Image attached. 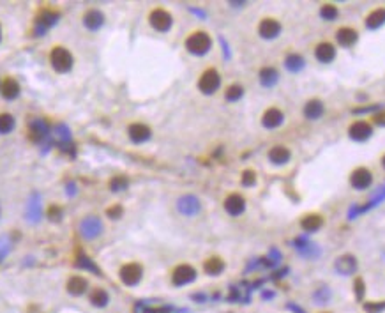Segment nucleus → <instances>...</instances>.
<instances>
[{"instance_id": "nucleus-8", "label": "nucleus", "mask_w": 385, "mask_h": 313, "mask_svg": "<svg viewBox=\"0 0 385 313\" xmlns=\"http://www.w3.org/2000/svg\"><path fill=\"white\" fill-rule=\"evenodd\" d=\"M350 184L355 189H368L373 184V174L368 168L361 166V168L354 170L350 175Z\"/></svg>"}, {"instance_id": "nucleus-31", "label": "nucleus", "mask_w": 385, "mask_h": 313, "mask_svg": "<svg viewBox=\"0 0 385 313\" xmlns=\"http://www.w3.org/2000/svg\"><path fill=\"white\" fill-rule=\"evenodd\" d=\"M76 266L80 267V269H85V271H90L92 274H98V276H101V269H99L98 266H95L94 262H92L88 257L85 255H80L76 259Z\"/></svg>"}, {"instance_id": "nucleus-17", "label": "nucleus", "mask_w": 385, "mask_h": 313, "mask_svg": "<svg viewBox=\"0 0 385 313\" xmlns=\"http://www.w3.org/2000/svg\"><path fill=\"white\" fill-rule=\"evenodd\" d=\"M50 135V126L44 119H36L30 122V138L34 141H43L46 136Z\"/></svg>"}, {"instance_id": "nucleus-40", "label": "nucleus", "mask_w": 385, "mask_h": 313, "mask_svg": "<svg viewBox=\"0 0 385 313\" xmlns=\"http://www.w3.org/2000/svg\"><path fill=\"white\" fill-rule=\"evenodd\" d=\"M48 218H50L51 221H60L62 219V209L58 206H51L50 209H48Z\"/></svg>"}, {"instance_id": "nucleus-15", "label": "nucleus", "mask_w": 385, "mask_h": 313, "mask_svg": "<svg viewBox=\"0 0 385 313\" xmlns=\"http://www.w3.org/2000/svg\"><path fill=\"white\" fill-rule=\"evenodd\" d=\"M283 121H284L283 111L277 110V108H269V110L264 113V117H262V124H264V128H267V129L279 128V126L283 124Z\"/></svg>"}, {"instance_id": "nucleus-18", "label": "nucleus", "mask_w": 385, "mask_h": 313, "mask_svg": "<svg viewBox=\"0 0 385 313\" xmlns=\"http://www.w3.org/2000/svg\"><path fill=\"white\" fill-rule=\"evenodd\" d=\"M103 23H105V14H103L101 11H98V9H90L83 16V25L92 32L99 31V29L103 27Z\"/></svg>"}, {"instance_id": "nucleus-26", "label": "nucleus", "mask_w": 385, "mask_h": 313, "mask_svg": "<svg viewBox=\"0 0 385 313\" xmlns=\"http://www.w3.org/2000/svg\"><path fill=\"white\" fill-rule=\"evenodd\" d=\"M260 83L264 85V87H274V85L277 83V80H279V73H277V69L274 68H264L260 71Z\"/></svg>"}, {"instance_id": "nucleus-33", "label": "nucleus", "mask_w": 385, "mask_h": 313, "mask_svg": "<svg viewBox=\"0 0 385 313\" xmlns=\"http://www.w3.org/2000/svg\"><path fill=\"white\" fill-rule=\"evenodd\" d=\"M338 14H339L338 7L332 6V4H325V6H322V9H320V16L327 21H334L336 18H338Z\"/></svg>"}, {"instance_id": "nucleus-35", "label": "nucleus", "mask_w": 385, "mask_h": 313, "mask_svg": "<svg viewBox=\"0 0 385 313\" xmlns=\"http://www.w3.org/2000/svg\"><path fill=\"white\" fill-rule=\"evenodd\" d=\"M129 186V181L124 177V175H117L110 181V189L112 191H124L125 188Z\"/></svg>"}, {"instance_id": "nucleus-19", "label": "nucleus", "mask_w": 385, "mask_h": 313, "mask_svg": "<svg viewBox=\"0 0 385 313\" xmlns=\"http://www.w3.org/2000/svg\"><path fill=\"white\" fill-rule=\"evenodd\" d=\"M336 39H338V43L341 44L343 48H350L357 43L359 34H357V31H354V29H350V27H341L338 32H336Z\"/></svg>"}, {"instance_id": "nucleus-6", "label": "nucleus", "mask_w": 385, "mask_h": 313, "mask_svg": "<svg viewBox=\"0 0 385 313\" xmlns=\"http://www.w3.org/2000/svg\"><path fill=\"white\" fill-rule=\"evenodd\" d=\"M143 276V269L140 264H125L124 267L120 269V279L124 285L127 287H135L142 281Z\"/></svg>"}, {"instance_id": "nucleus-29", "label": "nucleus", "mask_w": 385, "mask_h": 313, "mask_svg": "<svg viewBox=\"0 0 385 313\" xmlns=\"http://www.w3.org/2000/svg\"><path fill=\"white\" fill-rule=\"evenodd\" d=\"M108 301H110L108 292L103 289H95L94 292L90 294V303H92V306H95V308H105L106 304H108Z\"/></svg>"}, {"instance_id": "nucleus-24", "label": "nucleus", "mask_w": 385, "mask_h": 313, "mask_svg": "<svg viewBox=\"0 0 385 313\" xmlns=\"http://www.w3.org/2000/svg\"><path fill=\"white\" fill-rule=\"evenodd\" d=\"M383 23H385V9L383 7L371 11V13L368 14V18H366V27H368L369 31H376V29H380Z\"/></svg>"}, {"instance_id": "nucleus-38", "label": "nucleus", "mask_w": 385, "mask_h": 313, "mask_svg": "<svg viewBox=\"0 0 385 313\" xmlns=\"http://www.w3.org/2000/svg\"><path fill=\"white\" fill-rule=\"evenodd\" d=\"M355 287V297H357L359 301H362V297H364V292H366V287H364V279L362 278H357L354 283Z\"/></svg>"}, {"instance_id": "nucleus-37", "label": "nucleus", "mask_w": 385, "mask_h": 313, "mask_svg": "<svg viewBox=\"0 0 385 313\" xmlns=\"http://www.w3.org/2000/svg\"><path fill=\"white\" fill-rule=\"evenodd\" d=\"M41 211H39V202H36V200H32V202H28V211H27V216L32 219V221H36V218H39Z\"/></svg>"}, {"instance_id": "nucleus-32", "label": "nucleus", "mask_w": 385, "mask_h": 313, "mask_svg": "<svg viewBox=\"0 0 385 313\" xmlns=\"http://www.w3.org/2000/svg\"><path fill=\"white\" fill-rule=\"evenodd\" d=\"M16 126V121L11 113H2L0 115V135H7L11 133Z\"/></svg>"}, {"instance_id": "nucleus-4", "label": "nucleus", "mask_w": 385, "mask_h": 313, "mask_svg": "<svg viewBox=\"0 0 385 313\" xmlns=\"http://www.w3.org/2000/svg\"><path fill=\"white\" fill-rule=\"evenodd\" d=\"M80 232L85 239H95L103 232V221L98 216H87L85 219H81Z\"/></svg>"}, {"instance_id": "nucleus-49", "label": "nucleus", "mask_w": 385, "mask_h": 313, "mask_svg": "<svg viewBox=\"0 0 385 313\" xmlns=\"http://www.w3.org/2000/svg\"><path fill=\"white\" fill-rule=\"evenodd\" d=\"M324 313H327V311H324Z\"/></svg>"}, {"instance_id": "nucleus-13", "label": "nucleus", "mask_w": 385, "mask_h": 313, "mask_svg": "<svg viewBox=\"0 0 385 313\" xmlns=\"http://www.w3.org/2000/svg\"><path fill=\"white\" fill-rule=\"evenodd\" d=\"M127 135H129V138H131V141H135V144H143V141H147V140L150 138L152 131H150L149 126L136 122V124H131V126H129Z\"/></svg>"}, {"instance_id": "nucleus-48", "label": "nucleus", "mask_w": 385, "mask_h": 313, "mask_svg": "<svg viewBox=\"0 0 385 313\" xmlns=\"http://www.w3.org/2000/svg\"><path fill=\"white\" fill-rule=\"evenodd\" d=\"M0 87H2V83H0Z\"/></svg>"}, {"instance_id": "nucleus-7", "label": "nucleus", "mask_w": 385, "mask_h": 313, "mask_svg": "<svg viewBox=\"0 0 385 313\" xmlns=\"http://www.w3.org/2000/svg\"><path fill=\"white\" fill-rule=\"evenodd\" d=\"M196 279V271L192 269L191 266H187V264H182V266L175 267V271H173L172 274V281L175 287H184L187 285V283H192Z\"/></svg>"}, {"instance_id": "nucleus-9", "label": "nucleus", "mask_w": 385, "mask_h": 313, "mask_svg": "<svg viewBox=\"0 0 385 313\" xmlns=\"http://www.w3.org/2000/svg\"><path fill=\"white\" fill-rule=\"evenodd\" d=\"M348 135H350V138L355 140V141H366L368 138H371L373 128H371V124H369V122L357 121V122H354V124L350 126V129H348Z\"/></svg>"}, {"instance_id": "nucleus-42", "label": "nucleus", "mask_w": 385, "mask_h": 313, "mask_svg": "<svg viewBox=\"0 0 385 313\" xmlns=\"http://www.w3.org/2000/svg\"><path fill=\"white\" fill-rule=\"evenodd\" d=\"M136 313H168L166 310H159V308H150V306H145V304H138L136 306Z\"/></svg>"}, {"instance_id": "nucleus-45", "label": "nucleus", "mask_w": 385, "mask_h": 313, "mask_svg": "<svg viewBox=\"0 0 385 313\" xmlns=\"http://www.w3.org/2000/svg\"><path fill=\"white\" fill-rule=\"evenodd\" d=\"M382 166H383V168H385V156H383V158H382Z\"/></svg>"}, {"instance_id": "nucleus-39", "label": "nucleus", "mask_w": 385, "mask_h": 313, "mask_svg": "<svg viewBox=\"0 0 385 313\" xmlns=\"http://www.w3.org/2000/svg\"><path fill=\"white\" fill-rule=\"evenodd\" d=\"M9 249H11V241L7 239L6 236L0 237V262L6 259V255L9 253Z\"/></svg>"}, {"instance_id": "nucleus-22", "label": "nucleus", "mask_w": 385, "mask_h": 313, "mask_svg": "<svg viewBox=\"0 0 385 313\" xmlns=\"http://www.w3.org/2000/svg\"><path fill=\"white\" fill-rule=\"evenodd\" d=\"M290 156H292L290 151L286 147H283V145H276V147H272L269 151V159L274 165H284V163L290 161Z\"/></svg>"}, {"instance_id": "nucleus-47", "label": "nucleus", "mask_w": 385, "mask_h": 313, "mask_svg": "<svg viewBox=\"0 0 385 313\" xmlns=\"http://www.w3.org/2000/svg\"><path fill=\"white\" fill-rule=\"evenodd\" d=\"M0 214H2V207H0Z\"/></svg>"}, {"instance_id": "nucleus-43", "label": "nucleus", "mask_w": 385, "mask_h": 313, "mask_svg": "<svg viewBox=\"0 0 385 313\" xmlns=\"http://www.w3.org/2000/svg\"><path fill=\"white\" fill-rule=\"evenodd\" d=\"M122 212H124V209H122L120 206H113V207L108 209V216L112 219H118L122 216Z\"/></svg>"}, {"instance_id": "nucleus-46", "label": "nucleus", "mask_w": 385, "mask_h": 313, "mask_svg": "<svg viewBox=\"0 0 385 313\" xmlns=\"http://www.w3.org/2000/svg\"><path fill=\"white\" fill-rule=\"evenodd\" d=\"M0 39H2V27H0Z\"/></svg>"}, {"instance_id": "nucleus-27", "label": "nucleus", "mask_w": 385, "mask_h": 313, "mask_svg": "<svg viewBox=\"0 0 385 313\" xmlns=\"http://www.w3.org/2000/svg\"><path fill=\"white\" fill-rule=\"evenodd\" d=\"M322 225H324V218L320 214H308L301 221V226L306 232H316V230L322 229Z\"/></svg>"}, {"instance_id": "nucleus-28", "label": "nucleus", "mask_w": 385, "mask_h": 313, "mask_svg": "<svg viewBox=\"0 0 385 313\" xmlns=\"http://www.w3.org/2000/svg\"><path fill=\"white\" fill-rule=\"evenodd\" d=\"M203 269H205V273L210 274V276H217V274H221L224 271V262L219 257H210L205 262V266H203Z\"/></svg>"}, {"instance_id": "nucleus-30", "label": "nucleus", "mask_w": 385, "mask_h": 313, "mask_svg": "<svg viewBox=\"0 0 385 313\" xmlns=\"http://www.w3.org/2000/svg\"><path fill=\"white\" fill-rule=\"evenodd\" d=\"M284 68H286L288 71H292V73H299V71L304 68V59L297 53L288 55V57L284 59Z\"/></svg>"}, {"instance_id": "nucleus-25", "label": "nucleus", "mask_w": 385, "mask_h": 313, "mask_svg": "<svg viewBox=\"0 0 385 313\" xmlns=\"http://www.w3.org/2000/svg\"><path fill=\"white\" fill-rule=\"evenodd\" d=\"M87 279L81 278V276H73L71 279L68 281V292L71 294V296H81V294L87 292Z\"/></svg>"}, {"instance_id": "nucleus-44", "label": "nucleus", "mask_w": 385, "mask_h": 313, "mask_svg": "<svg viewBox=\"0 0 385 313\" xmlns=\"http://www.w3.org/2000/svg\"><path fill=\"white\" fill-rule=\"evenodd\" d=\"M373 122H375L376 126H385V111H376V113L373 115Z\"/></svg>"}, {"instance_id": "nucleus-10", "label": "nucleus", "mask_w": 385, "mask_h": 313, "mask_svg": "<svg viewBox=\"0 0 385 313\" xmlns=\"http://www.w3.org/2000/svg\"><path fill=\"white\" fill-rule=\"evenodd\" d=\"M177 209H179V212H182L184 216H195L200 212L202 206H200V200L196 198L195 195H184L180 196L179 202H177Z\"/></svg>"}, {"instance_id": "nucleus-5", "label": "nucleus", "mask_w": 385, "mask_h": 313, "mask_svg": "<svg viewBox=\"0 0 385 313\" xmlns=\"http://www.w3.org/2000/svg\"><path fill=\"white\" fill-rule=\"evenodd\" d=\"M149 21L157 32H168L173 25V18L168 11L165 9H154L149 16Z\"/></svg>"}, {"instance_id": "nucleus-16", "label": "nucleus", "mask_w": 385, "mask_h": 313, "mask_svg": "<svg viewBox=\"0 0 385 313\" xmlns=\"http://www.w3.org/2000/svg\"><path fill=\"white\" fill-rule=\"evenodd\" d=\"M58 21V14L53 13V11H43L38 18V25H36V34L43 36L44 32L48 31L50 27H53L55 23Z\"/></svg>"}, {"instance_id": "nucleus-23", "label": "nucleus", "mask_w": 385, "mask_h": 313, "mask_svg": "<svg viewBox=\"0 0 385 313\" xmlns=\"http://www.w3.org/2000/svg\"><path fill=\"white\" fill-rule=\"evenodd\" d=\"M324 111H325V108L320 99H309L304 106V115H306V119H309V121H316V119H320L322 115H324Z\"/></svg>"}, {"instance_id": "nucleus-21", "label": "nucleus", "mask_w": 385, "mask_h": 313, "mask_svg": "<svg viewBox=\"0 0 385 313\" xmlns=\"http://www.w3.org/2000/svg\"><path fill=\"white\" fill-rule=\"evenodd\" d=\"M0 92H2L4 99H7V101H14V99L20 96L21 89H20V83H18L16 80L7 78V80H4L2 87H0Z\"/></svg>"}, {"instance_id": "nucleus-11", "label": "nucleus", "mask_w": 385, "mask_h": 313, "mask_svg": "<svg viewBox=\"0 0 385 313\" xmlns=\"http://www.w3.org/2000/svg\"><path fill=\"white\" fill-rule=\"evenodd\" d=\"M334 267H336V271H338L339 274L350 276V274L357 273L359 264H357V259H355L354 255H341V257H338Z\"/></svg>"}, {"instance_id": "nucleus-14", "label": "nucleus", "mask_w": 385, "mask_h": 313, "mask_svg": "<svg viewBox=\"0 0 385 313\" xmlns=\"http://www.w3.org/2000/svg\"><path fill=\"white\" fill-rule=\"evenodd\" d=\"M258 32H260V36L264 37V39H274V37L279 36L281 23L272 20V18H265V20H262L260 27H258Z\"/></svg>"}, {"instance_id": "nucleus-41", "label": "nucleus", "mask_w": 385, "mask_h": 313, "mask_svg": "<svg viewBox=\"0 0 385 313\" xmlns=\"http://www.w3.org/2000/svg\"><path fill=\"white\" fill-rule=\"evenodd\" d=\"M364 310L368 313H380L382 310H385V303H366Z\"/></svg>"}, {"instance_id": "nucleus-20", "label": "nucleus", "mask_w": 385, "mask_h": 313, "mask_svg": "<svg viewBox=\"0 0 385 313\" xmlns=\"http://www.w3.org/2000/svg\"><path fill=\"white\" fill-rule=\"evenodd\" d=\"M314 57L324 64H329L336 59V48L331 43H320L314 50Z\"/></svg>"}, {"instance_id": "nucleus-1", "label": "nucleus", "mask_w": 385, "mask_h": 313, "mask_svg": "<svg viewBox=\"0 0 385 313\" xmlns=\"http://www.w3.org/2000/svg\"><path fill=\"white\" fill-rule=\"evenodd\" d=\"M50 62H51V68L57 71V73H62V74L69 73V71L73 69V64H75L71 51L66 50V48H62V46H57L51 50Z\"/></svg>"}, {"instance_id": "nucleus-3", "label": "nucleus", "mask_w": 385, "mask_h": 313, "mask_svg": "<svg viewBox=\"0 0 385 313\" xmlns=\"http://www.w3.org/2000/svg\"><path fill=\"white\" fill-rule=\"evenodd\" d=\"M219 85H221V76L216 69H207L198 80V89L207 96L214 94V92L219 89Z\"/></svg>"}, {"instance_id": "nucleus-12", "label": "nucleus", "mask_w": 385, "mask_h": 313, "mask_svg": "<svg viewBox=\"0 0 385 313\" xmlns=\"http://www.w3.org/2000/svg\"><path fill=\"white\" fill-rule=\"evenodd\" d=\"M224 211L230 216H240L246 211V200L239 195V193H232L224 200Z\"/></svg>"}, {"instance_id": "nucleus-2", "label": "nucleus", "mask_w": 385, "mask_h": 313, "mask_svg": "<svg viewBox=\"0 0 385 313\" xmlns=\"http://www.w3.org/2000/svg\"><path fill=\"white\" fill-rule=\"evenodd\" d=\"M210 46H212V39L207 32H195L186 39L187 51L192 55H198V57L205 55L210 50Z\"/></svg>"}, {"instance_id": "nucleus-34", "label": "nucleus", "mask_w": 385, "mask_h": 313, "mask_svg": "<svg viewBox=\"0 0 385 313\" xmlns=\"http://www.w3.org/2000/svg\"><path fill=\"white\" fill-rule=\"evenodd\" d=\"M242 96H244V89L240 87V85H232V87L227 89V94H224V98H227L230 103H233V101H239Z\"/></svg>"}, {"instance_id": "nucleus-36", "label": "nucleus", "mask_w": 385, "mask_h": 313, "mask_svg": "<svg viewBox=\"0 0 385 313\" xmlns=\"http://www.w3.org/2000/svg\"><path fill=\"white\" fill-rule=\"evenodd\" d=\"M240 182H242L246 188H251V186H254V182H256V175H254L253 170H246V172L242 174V177H240Z\"/></svg>"}]
</instances>
